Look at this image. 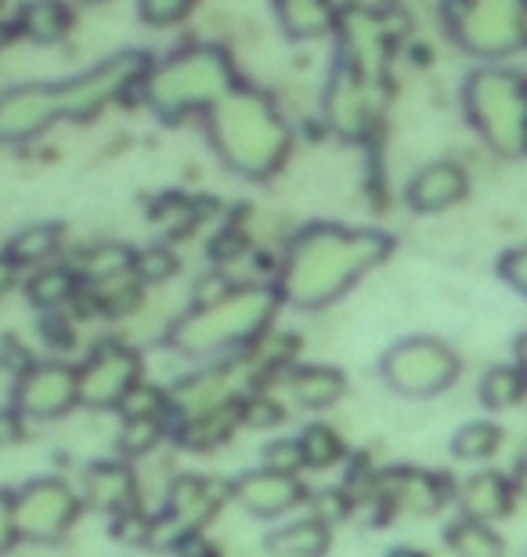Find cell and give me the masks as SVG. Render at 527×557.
Returning <instances> with one entry per match:
<instances>
[{
	"label": "cell",
	"instance_id": "1",
	"mask_svg": "<svg viewBox=\"0 0 527 557\" xmlns=\"http://www.w3.org/2000/svg\"><path fill=\"white\" fill-rule=\"evenodd\" d=\"M152 59L145 51H120L70 81L15 84L0 91V145L40 138L54 124H84L120 102L130 87H141Z\"/></svg>",
	"mask_w": 527,
	"mask_h": 557
},
{
	"label": "cell",
	"instance_id": "2",
	"mask_svg": "<svg viewBox=\"0 0 527 557\" xmlns=\"http://www.w3.org/2000/svg\"><path fill=\"white\" fill-rule=\"evenodd\" d=\"M390 236L379 228H351L318 221L300 228L283 253L275 289L283 305L297 311H322L379 269L390 253Z\"/></svg>",
	"mask_w": 527,
	"mask_h": 557
},
{
	"label": "cell",
	"instance_id": "3",
	"mask_svg": "<svg viewBox=\"0 0 527 557\" xmlns=\"http://www.w3.org/2000/svg\"><path fill=\"white\" fill-rule=\"evenodd\" d=\"M206 141L217 160L246 182H272L289 160L293 131L275 98L250 84H235L203 113Z\"/></svg>",
	"mask_w": 527,
	"mask_h": 557
},
{
	"label": "cell",
	"instance_id": "4",
	"mask_svg": "<svg viewBox=\"0 0 527 557\" xmlns=\"http://www.w3.org/2000/svg\"><path fill=\"white\" fill-rule=\"evenodd\" d=\"M283 308L275 283H242L213 305H192L166 330V344L185 359H221L256 348Z\"/></svg>",
	"mask_w": 527,
	"mask_h": 557
},
{
	"label": "cell",
	"instance_id": "5",
	"mask_svg": "<svg viewBox=\"0 0 527 557\" xmlns=\"http://www.w3.org/2000/svg\"><path fill=\"white\" fill-rule=\"evenodd\" d=\"M242 84L235 76L231 54L217 44H188V48L152 62L141 81V98L163 124H181L188 116H203L206 109Z\"/></svg>",
	"mask_w": 527,
	"mask_h": 557
},
{
	"label": "cell",
	"instance_id": "6",
	"mask_svg": "<svg viewBox=\"0 0 527 557\" xmlns=\"http://www.w3.org/2000/svg\"><path fill=\"white\" fill-rule=\"evenodd\" d=\"M466 116L499 156L527 152V81L506 70H477L463 91Z\"/></svg>",
	"mask_w": 527,
	"mask_h": 557
},
{
	"label": "cell",
	"instance_id": "7",
	"mask_svg": "<svg viewBox=\"0 0 527 557\" xmlns=\"http://www.w3.org/2000/svg\"><path fill=\"white\" fill-rule=\"evenodd\" d=\"M463 362L452 344L437 337H405L379 359V376L401 398H437L459 381Z\"/></svg>",
	"mask_w": 527,
	"mask_h": 557
},
{
	"label": "cell",
	"instance_id": "8",
	"mask_svg": "<svg viewBox=\"0 0 527 557\" xmlns=\"http://www.w3.org/2000/svg\"><path fill=\"white\" fill-rule=\"evenodd\" d=\"M527 0H444V22L455 44L480 59L524 48Z\"/></svg>",
	"mask_w": 527,
	"mask_h": 557
},
{
	"label": "cell",
	"instance_id": "9",
	"mask_svg": "<svg viewBox=\"0 0 527 557\" xmlns=\"http://www.w3.org/2000/svg\"><path fill=\"white\" fill-rule=\"evenodd\" d=\"M18 543H59L84 515V496L65 478H33L11 493Z\"/></svg>",
	"mask_w": 527,
	"mask_h": 557
},
{
	"label": "cell",
	"instance_id": "10",
	"mask_svg": "<svg viewBox=\"0 0 527 557\" xmlns=\"http://www.w3.org/2000/svg\"><path fill=\"white\" fill-rule=\"evenodd\" d=\"M322 116L343 141H368L379 120V84H368L362 73L336 59L322 95Z\"/></svg>",
	"mask_w": 527,
	"mask_h": 557
},
{
	"label": "cell",
	"instance_id": "11",
	"mask_svg": "<svg viewBox=\"0 0 527 557\" xmlns=\"http://www.w3.org/2000/svg\"><path fill=\"white\" fill-rule=\"evenodd\" d=\"M11 406L33 423H48L70 417L80 406V373L70 362H33L26 373L15 376Z\"/></svg>",
	"mask_w": 527,
	"mask_h": 557
},
{
	"label": "cell",
	"instance_id": "12",
	"mask_svg": "<svg viewBox=\"0 0 527 557\" xmlns=\"http://www.w3.org/2000/svg\"><path fill=\"white\" fill-rule=\"evenodd\" d=\"M80 373V406L87 409H116L123 395L141 381V355L123 341H102L87 355Z\"/></svg>",
	"mask_w": 527,
	"mask_h": 557
},
{
	"label": "cell",
	"instance_id": "13",
	"mask_svg": "<svg viewBox=\"0 0 527 557\" xmlns=\"http://www.w3.org/2000/svg\"><path fill=\"white\" fill-rule=\"evenodd\" d=\"M336 37H340V59L351 70L362 73L368 84H384L390 59V37L384 18L365 8H340Z\"/></svg>",
	"mask_w": 527,
	"mask_h": 557
},
{
	"label": "cell",
	"instance_id": "14",
	"mask_svg": "<svg viewBox=\"0 0 527 557\" xmlns=\"http://www.w3.org/2000/svg\"><path fill=\"white\" fill-rule=\"evenodd\" d=\"M231 499L246 515L253 518H286L289 510L304 507L311 499V488L300 482V474H283V471H246L231 482Z\"/></svg>",
	"mask_w": 527,
	"mask_h": 557
},
{
	"label": "cell",
	"instance_id": "15",
	"mask_svg": "<svg viewBox=\"0 0 527 557\" xmlns=\"http://www.w3.org/2000/svg\"><path fill=\"white\" fill-rule=\"evenodd\" d=\"M373 493L390 510H409V515H437L448 499H455V488L444 474L419 471V467H394L373 478Z\"/></svg>",
	"mask_w": 527,
	"mask_h": 557
},
{
	"label": "cell",
	"instance_id": "16",
	"mask_svg": "<svg viewBox=\"0 0 527 557\" xmlns=\"http://www.w3.org/2000/svg\"><path fill=\"white\" fill-rule=\"evenodd\" d=\"M84 507L102 510V515H127L141 507V485L134 467L123 460H98L84 467Z\"/></svg>",
	"mask_w": 527,
	"mask_h": 557
},
{
	"label": "cell",
	"instance_id": "17",
	"mask_svg": "<svg viewBox=\"0 0 527 557\" xmlns=\"http://www.w3.org/2000/svg\"><path fill=\"white\" fill-rule=\"evenodd\" d=\"M466 193H469V177L463 166L452 160H437L412 174L405 199L416 214H441V210L455 207L459 199H466Z\"/></svg>",
	"mask_w": 527,
	"mask_h": 557
},
{
	"label": "cell",
	"instance_id": "18",
	"mask_svg": "<svg viewBox=\"0 0 527 557\" xmlns=\"http://www.w3.org/2000/svg\"><path fill=\"white\" fill-rule=\"evenodd\" d=\"M517 499H520L517 482L502 471H477V474H469L463 485H455L459 515L474 518V521H488V525H495L499 518L513 515Z\"/></svg>",
	"mask_w": 527,
	"mask_h": 557
},
{
	"label": "cell",
	"instance_id": "19",
	"mask_svg": "<svg viewBox=\"0 0 527 557\" xmlns=\"http://www.w3.org/2000/svg\"><path fill=\"white\" fill-rule=\"evenodd\" d=\"M224 499H231V482H217V478L181 474L166 488V510L177 521H185L192 532H203V525L217 515Z\"/></svg>",
	"mask_w": 527,
	"mask_h": 557
},
{
	"label": "cell",
	"instance_id": "20",
	"mask_svg": "<svg viewBox=\"0 0 527 557\" xmlns=\"http://www.w3.org/2000/svg\"><path fill=\"white\" fill-rule=\"evenodd\" d=\"M239 428H242V398H231V403L213 406V409H206V413L174 420L171 438L181 445V449L213 453V449H221V445L228 442Z\"/></svg>",
	"mask_w": 527,
	"mask_h": 557
},
{
	"label": "cell",
	"instance_id": "21",
	"mask_svg": "<svg viewBox=\"0 0 527 557\" xmlns=\"http://www.w3.org/2000/svg\"><path fill=\"white\" fill-rule=\"evenodd\" d=\"M283 387L300 409L322 413V409L336 406L347 392V376L332 366H293L289 362L283 370Z\"/></svg>",
	"mask_w": 527,
	"mask_h": 557
},
{
	"label": "cell",
	"instance_id": "22",
	"mask_svg": "<svg viewBox=\"0 0 527 557\" xmlns=\"http://www.w3.org/2000/svg\"><path fill=\"white\" fill-rule=\"evenodd\" d=\"M272 8L278 29L293 44L325 40L329 33H336V22H340V4L336 0H272Z\"/></svg>",
	"mask_w": 527,
	"mask_h": 557
},
{
	"label": "cell",
	"instance_id": "23",
	"mask_svg": "<svg viewBox=\"0 0 527 557\" xmlns=\"http://www.w3.org/2000/svg\"><path fill=\"white\" fill-rule=\"evenodd\" d=\"M332 540V525L315 515L293 518L286 525H278L272 536L264 540V547L272 557H325Z\"/></svg>",
	"mask_w": 527,
	"mask_h": 557
},
{
	"label": "cell",
	"instance_id": "24",
	"mask_svg": "<svg viewBox=\"0 0 527 557\" xmlns=\"http://www.w3.org/2000/svg\"><path fill=\"white\" fill-rule=\"evenodd\" d=\"M70 29H73V8L65 0H26L18 8L15 33L29 44L48 48V44L70 37Z\"/></svg>",
	"mask_w": 527,
	"mask_h": 557
},
{
	"label": "cell",
	"instance_id": "25",
	"mask_svg": "<svg viewBox=\"0 0 527 557\" xmlns=\"http://www.w3.org/2000/svg\"><path fill=\"white\" fill-rule=\"evenodd\" d=\"M80 272L70 269V264H43L29 275L26 283V300L33 308H40L43 315L51 311H62L65 305H73V297L80 294Z\"/></svg>",
	"mask_w": 527,
	"mask_h": 557
},
{
	"label": "cell",
	"instance_id": "26",
	"mask_svg": "<svg viewBox=\"0 0 527 557\" xmlns=\"http://www.w3.org/2000/svg\"><path fill=\"white\" fill-rule=\"evenodd\" d=\"M59 247H62V225H54V221H33V225L18 228L8 239L4 253L15 269H43L59 253Z\"/></svg>",
	"mask_w": 527,
	"mask_h": 557
},
{
	"label": "cell",
	"instance_id": "27",
	"mask_svg": "<svg viewBox=\"0 0 527 557\" xmlns=\"http://www.w3.org/2000/svg\"><path fill=\"white\" fill-rule=\"evenodd\" d=\"M448 540V550L455 557H506V543L488 521H474V518H463L459 515L452 525L444 532Z\"/></svg>",
	"mask_w": 527,
	"mask_h": 557
},
{
	"label": "cell",
	"instance_id": "28",
	"mask_svg": "<svg viewBox=\"0 0 527 557\" xmlns=\"http://www.w3.org/2000/svg\"><path fill=\"white\" fill-rule=\"evenodd\" d=\"M502 428L491 420H474V423H463L452 438V453L455 460H466V463H488L491 456H499L502 449Z\"/></svg>",
	"mask_w": 527,
	"mask_h": 557
},
{
	"label": "cell",
	"instance_id": "29",
	"mask_svg": "<svg viewBox=\"0 0 527 557\" xmlns=\"http://www.w3.org/2000/svg\"><path fill=\"white\" fill-rule=\"evenodd\" d=\"M527 398V376L520 373V366H491L480 376V403L488 409H513Z\"/></svg>",
	"mask_w": 527,
	"mask_h": 557
},
{
	"label": "cell",
	"instance_id": "30",
	"mask_svg": "<svg viewBox=\"0 0 527 557\" xmlns=\"http://www.w3.org/2000/svg\"><path fill=\"white\" fill-rule=\"evenodd\" d=\"M297 438H300V449H304L308 471H329V467H336L347 456L340 431L329 428V423H308Z\"/></svg>",
	"mask_w": 527,
	"mask_h": 557
},
{
	"label": "cell",
	"instance_id": "31",
	"mask_svg": "<svg viewBox=\"0 0 527 557\" xmlns=\"http://www.w3.org/2000/svg\"><path fill=\"white\" fill-rule=\"evenodd\" d=\"M123 420H171V392L160 384L138 381L116 406Z\"/></svg>",
	"mask_w": 527,
	"mask_h": 557
},
{
	"label": "cell",
	"instance_id": "32",
	"mask_svg": "<svg viewBox=\"0 0 527 557\" xmlns=\"http://www.w3.org/2000/svg\"><path fill=\"white\" fill-rule=\"evenodd\" d=\"M163 438H171V420H123L116 449L123 460H138V456H149Z\"/></svg>",
	"mask_w": 527,
	"mask_h": 557
},
{
	"label": "cell",
	"instance_id": "33",
	"mask_svg": "<svg viewBox=\"0 0 527 557\" xmlns=\"http://www.w3.org/2000/svg\"><path fill=\"white\" fill-rule=\"evenodd\" d=\"M177 269H181V261H177V253L171 247H145L134 250L130 258V275L138 283H166V278L177 275Z\"/></svg>",
	"mask_w": 527,
	"mask_h": 557
},
{
	"label": "cell",
	"instance_id": "34",
	"mask_svg": "<svg viewBox=\"0 0 527 557\" xmlns=\"http://www.w3.org/2000/svg\"><path fill=\"white\" fill-rule=\"evenodd\" d=\"M286 420V409L278 403L275 395H264V392H250L242 395V428H278Z\"/></svg>",
	"mask_w": 527,
	"mask_h": 557
},
{
	"label": "cell",
	"instance_id": "35",
	"mask_svg": "<svg viewBox=\"0 0 527 557\" xmlns=\"http://www.w3.org/2000/svg\"><path fill=\"white\" fill-rule=\"evenodd\" d=\"M192 8H196V0H138L141 22H149V26H155V29L185 22L188 15H192Z\"/></svg>",
	"mask_w": 527,
	"mask_h": 557
},
{
	"label": "cell",
	"instance_id": "36",
	"mask_svg": "<svg viewBox=\"0 0 527 557\" xmlns=\"http://www.w3.org/2000/svg\"><path fill=\"white\" fill-rule=\"evenodd\" d=\"M264 467H267V471H283V474L308 471L304 449H300V438H275V442H267L264 445Z\"/></svg>",
	"mask_w": 527,
	"mask_h": 557
},
{
	"label": "cell",
	"instance_id": "37",
	"mask_svg": "<svg viewBox=\"0 0 527 557\" xmlns=\"http://www.w3.org/2000/svg\"><path fill=\"white\" fill-rule=\"evenodd\" d=\"M311 515L322 518V521H343V518H351V510H354V499L343 493V488H322V493H311Z\"/></svg>",
	"mask_w": 527,
	"mask_h": 557
},
{
	"label": "cell",
	"instance_id": "38",
	"mask_svg": "<svg viewBox=\"0 0 527 557\" xmlns=\"http://www.w3.org/2000/svg\"><path fill=\"white\" fill-rule=\"evenodd\" d=\"M18 543V529H15V499H11V488H0V554H8Z\"/></svg>",
	"mask_w": 527,
	"mask_h": 557
},
{
	"label": "cell",
	"instance_id": "39",
	"mask_svg": "<svg viewBox=\"0 0 527 557\" xmlns=\"http://www.w3.org/2000/svg\"><path fill=\"white\" fill-rule=\"evenodd\" d=\"M22 438H26V417H22L15 406H4L0 409V449L18 445Z\"/></svg>",
	"mask_w": 527,
	"mask_h": 557
},
{
	"label": "cell",
	"instance_id": "40",
	"mask_svg": "<svg viewBox=\"0 0 527 557\" xmlns=\"http://www.w3.org/2000/svg\"><path fill=\"white\" fill-rule=\"evenodd\" d=\"M246 250V236L242 232H224V236H217L210 243V258L224 264V261H235L239 253Z\"/></svg>",
	"mask_w": 527,
	"mask_h": 557
},
{
	"label": "cell",
	"instance_id": "41",
	"mask_svg": "<svg viewBox=\"0 0 527 557\" xmlns=\"http://www.w3.org/2000/svg\"><path fill=\"white\" fill-rule=\"evenodd\" d=\"M231 289V283L224 275H203V283H196V289H192V305L199 308V305H213V300H221L224 294Z\"/></svg>",
	"mask_w": 527,
	"mask_h": 557
},
{
	"label": "cell",
	"instance_id": "42",
	"mask_svg": "<svg viewBox=\"0 0 527 557\" xmlns=\"http://www.w3.org/2000/svg\"><path fill=\"white\" fill-rule=\"evenodd\" d=\"M502 275H506L510 283L527 297V247L513 250V253H506V258H502Z\"/></svg>",
	"mask_w": 527,
	"mask_h": 557
},
{
	"label": "cell",
	"instance_id": "43",
	"mask_svg": "<svg viewBox=\"0 0 527 557\" xmlns=\"http://www.w3.org/2000/svg\"><path fill=\"white\" fill-rule=\"evenodd\" d=\"M0 362H4V370H11V373H26L29 366H33V359H29V351L26 348H18L15 341H4L0 344Z\"/></svg>",
	"mask_w": 527,
	"mask_h": 557
},
{
	"label": "cell",
	"instance_id": "44",
	"mask_svg": "<svg viewBox=\"0 0 527 557\" xmlns=\"http://www.w3.org/2000/svg\"><path fill=\"white\" fill-rule=\"evenodd\" d=\"M15 278H18V269L11 264L8 253H0V297H4L11 286H15Z\"/></svg>",
	"mask_w": 527,
	"mask_h": 557
},
{
	"label": "cell",
	"instance_id": "45",
	"mask_svg": "<svg viewBox=\"0 0 527 557\" xmlns=\"http://www.w3.org/2000/svg\"><path fill=\"white\" fill-rule=\"evenodd\" d=\"M513 482H517V496L527 499V460L517 467V474H513Z\"/></svg>",
	"mask_w": 527,
	"mask_h": 557
},
{
	"label": "cell",
	"instance_id": "46",
	"mask_svg": "<svg viewBox=\"0 0 527 557\" xmlns=\"http://www.w3.org/2000/svg\"><path fill=\"white\" fill-rule=\"evenodd\" d=\"M517 366H520V373L527 376V333H520V341H517Z\"/></svg>",
	"mask_w": 527,
	"mask_h": 557
},
{
	"label": "cell",
	"instance_id": "47",
	"mask_svg": "<svg viewBox=\"0 0 527 557\" xmlns=\"http://www.w3.org/2000/svg\"><path fill=\"white\" fill-rule=\"evenodd\" d=\"M11 37H18V33H15V26H8V22H0V51L8 48V44H11Z\"/></svg>",
	"mask_w": 527,
	"mask_h": 557
},
{
	"label": "cell",
	"instance_id": "48",
	"mask_svg": "<svg viewBox=\"0 0 527 557\" xmlns=\"http://www.w3.org/2000/svg\"><path fill=\"white\" fill-rule=\"evenodd\" d=\"M390 557H423V554H416V550H394Z\"/></svg>",
	"mask_w": 527,
	"mask_h": 557
},
{
	"label": "cell",
	"instance_id": "49",
	"mask_svg": "<svg viewBox=\"0 0 527 557\" xmlns=\"http://www.w3.org/2000/svg\"><path fill=\"white\" fill-rule=\"evenodd\" d=\"M80 4H102V0H80Z\"/></svg>",
	"mask_w": 527,
	"mask_h": 557
},
{
	"label": "cell",
	"instance_id": "50",
	"mask_svg": "<svg viewBox=\"0 0 527 557\" xmlns=\"http://www.w3.org/2000/svg\"><path fill=\"white\" fill-rule=\"evenodd\" d=\"M524 44H527V18H524Z\"/></svg>",
	"mask_w": 527,
	"mask_h": 557
}]
</instances>
